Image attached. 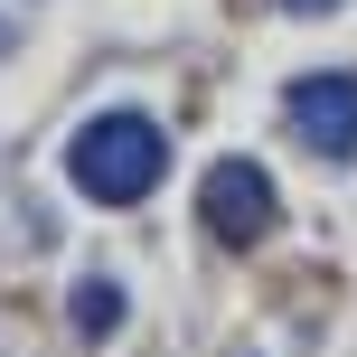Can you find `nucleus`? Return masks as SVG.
<instances>
[{
  "mask_svg": "<svg viewBox=\"0 0 357 357\" xmlns=\"http://www.w3.org/2000/svg\"><path fill=\"white\" fill-rule=\"evenodd\" d=\"M160 169H169V132L151 123V113H94L85 132L66 142V178L94 197V207H142L151 188H160Z\"/></svg>",
  "mask_w": 357,
  "mask_h": 357,
  "instance_id": "obj_1",
  "label": "nucleus"
},
{
  "mask_svg": "<svg viewBox=\"0 0 357 357\" xmlns=\"http://www.w3.org/2000/svg\"><path fill=\"white\" fill-rule=\"evenodd\" d=\"M197 216H207V235L216 245H264L273 235V216H282V197H273V169L264 160H216L207 178H197Z\"/></svg>",
  "mask_w": 357,
  "mask_h": 357,
  "instance_id": "obj_2",
  "label": "nucleus"
},
{
  "mask_svg": "<svg viewBox=\"0 0 357 357\" xmlns=\"http://www.w3.org/2000/svg\"><path fill=\"white\" fill-rule=\"evenodd\" d=\"M282 113H291V132H301L320 160H357V75L348 66L301 75V85L282 94Z\"/></svg>",
  "mask_w": 357,
  "mask_h": 357,
  "instance_id": "obj_3",
  "label": "nucleus"
},
{
  "mask_svg": "<svg viewBox=\"0 0 357 357\" xmlns=\"http://www.w3.org/2000/svg\"><path fill=\"white\" fill-rule=\"evenodd\" d=\"M66 320H75V339H113L123 329V282H75V301H66Z\"/></svg>",
  "mask_w": 357,
  "mask_h": 357,
  "instance_id": "obj_4",
  "label": "nucleus"
},
{
  "mask_svg": "<svg viewBox=\"0 0 357 357\" xmlns=\"http://www.w3.org/2000/svg\"><path fill=\"white\" fill-rule=\"evenodd\" d=\"M282 10H291V19H329L339 0H282Z\"/></svg>",
  "mask_w": 357,
  "mask_h": 357,
  "instance_id": "obj_5",
  "label": "nucleus"
},
{
  "mask_svg": "<svg viewBox=\"0 0 357 357\" xmlns=\"http://www.w3.org/2000/svg\"><path fill=\"white\" fill-rule=\"evenodd\" d=\"M0 56H10V29H0Z\"/></svg>",
  "mask_w": 357,
  "mask_h": 357,
  "instance_id": "obj_6",
  "label": "nucleus"
}]
</instances>
